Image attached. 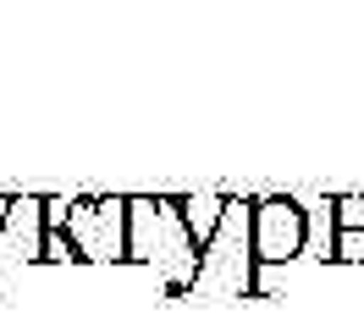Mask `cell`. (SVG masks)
<instances>
[{"label": "cell", "mask_w": 364, "mask_h": 331, "mask_svg": "<svg viewBox=\"0 0 364 331\" xmlns=\"http://www.w3.org/2000/svg\"><path fill=\"white\" fill-rule=\"evenodd\" d=\"M298 248V210L293 204H265V232H259V254L282 260Z\"/></svg>", "instance_id": "1"}, {"label": "cell", "mask_w": 364, "mask_h": 331, "mask_svg": "<svg viewBox=\"0 0 364 331\" xmlns=\"http://www.w3.org/2000/svg\"><path fill=\"white\" fill-rule=\"evenodd\" d=\"M342 226H348V232L364 226V199H348V204H342Z\"/></svg>", "instance_id": "2"}]
</instances>
